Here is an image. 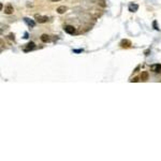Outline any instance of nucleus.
<instances>
[{
	"instance_id": "1",
	"label": "nucleus",
	"mask_w": 161,
	"mask_h": 161,
	"mask_svg": "<svg viewBox=\"0 0 161 161\" xmlns=\"http://www.w3.org/2000/svg\"><path fill=\"white\" fill-rule=\"evenodd\" d=\"M64 31L67 32V33H69V34H73V33H75V31H76V29L73 27V26H71V25H67V26H64Z\"/></svg>"
},
{
	"instance_id": "2",
	"label": "nucleus",
	"mask_w": 161,
	"mask_h": 161,
	"mask_svg": "<svg viewBox=\"0 0 161 161\" xmlns=\"http://www.w3.org/2000/svg\"><path fill=\"white\" fill-rule=\"evenodd\" d=\"M13 6L12 5H7L6 8H5V10H3V12H5V14H12L13 13Z\"/></svg>"
},
{
	"instance_id": "3",
	"label": "nucleus",
	"mask_w": 161,
	"mask_h": 161,
	"mask_svg": "<svg viewBox=\"0 0 161 161\" xmlns=\"http://www.w3.org/2000/svg\"><path fill=\"white\" fill-rule=\"evenodd\" d=\"M35 19H37V22L39 23H46L48 21V17H46V16H40V15H35Z\"/></svg>"
},
{
	"instance_id": "4",
	"label": "nucleus",
	"mask_w": 161,
	"mask_h": 161,
	"mask_svg": "<svg viewBox=\"0 0 161 161\" xmlns=\"http://www.w3.org/2000/svg\"><path fill=\"white\" fill-rule=\"evenodd\" d=\"M150 69H151V71H154L155 73H158V72L161 71V64H159V63L152 64V66L150 67Z\"/></svg>"
},
{
	"instance_id": "5",
	"label": "nucleus",
	"mask_w": 161,
	"mask_h": 161,
	"mask_svg": "<svg viewBox=\"0 0 161 161\" xmlns=\"http://www.w3.org/2000/svg\"><path fill=\"white\" fill-rule=\"evenodd\" d=\"M34 47H35L34 43H33V42H29V43L27 44V46L25 47V50H24V51H25V52H29V51H31V50H33Z\"/></svg>"
},
{
	"instance_id": "6",
	"label": "nucleus",
	"mask_w": 161,
	"mask_h": 161,
	"mask_svg": "<svg viewBox=\"0 0 161 161\" xmlns=\"http://www.w3.org/2000/svg\"><path fill=\"white\" fill-rule=\"evenodd\" d=\"M138 9H139L138 5H130V7H129V11L130 12H135L138 11Z\"/></svg>"
},
{
	"instance_id": "7",
	"label": "nucleus",
	"mask_w": 161,
	"mask_h": 161,
	"mask_svg": "<svg viewBox=\"0 0 161 161\" xmlns=\"http://www.w3.org/2000/svg\"><path fill=\"white\" fill-rule=\"evenodd\" d=\"M41 41L44 42V43H46V42L50 41V37H48L47 34H42L41 35Z\"/></svg>"
},
{
	"instance_id": "8",
	"label": "nucleus",
	"mask_w": 161,
	"mask_h": 161,
	"mask_svg": "<svg viewBox=\"0 0 161 161\" xmlns=\"http://www.w3.org/2000/svg\"><path fill=\"white\" fill-rule=\"evenodd\" d=\"M24 21H25V22H26V23H27L30 27H34V25H35L34 22H33V21H31V19H29V18H24Z\"/></svg>"
},
{
	"instance_id": "9",
	"label": "nucleus",
	"mask_w": 161,
	"mask_h": 161,
	"mask_svg": "<svg viewBox=\"0 0 161 161\" xmlns=\"http://www.w3.org/2000/svg\"><path fill=\"white\" fill-rule=\"evenodd\" d=\"M66 10H67V8L62 6V7H59V8H58V9H57V12H58L59 14H63L64 12H66Z\"/></svg>"
},
{
	"instance_id": "10",
	"label": "nucleus",
	"mask_w": 161,
	"mask_h": 161,
	"mask_svg": "<svg viewBox=\"0 0 161 161\" xmlns=\"http://www.w3.org/2000/svg\"><path fill=\"white\" fill-rule=\"evenodd\" d=\"M141 78H142L143 80H146V79H148V73H147L146 71L142 72V74H141Z\"/></svg>"
},
{
	"instance_id": "11",
	"label": "nucleus",
	"mask_w": 161,
	"mask_h": 161,
	"mask_svg": "<svg viewBox=\"0 0 161 161\" xmlns=\"http://www.w3.org/2000/svg\"><path fill=\"white\" fill-rule=\"evenodd\" d=\"M82 51H83V50H74L73 52H74V53H80Z\"/></svg>"
},
{
	"instance_id": "12",
	"label": "nucleus",
	"mask_w": 161,
	"mask_h": 161,
	"mask_svg": "<svg viewBox=\"0 0 161 161\" xmlns=\"http://www.w3.org/2000/svg\"><path fill=\"white\" fill-rule=\"evenodd\" d=\"M10 39H13L14 40V34H10Z\"/></svg>"
},
{
	"instance_id": "13",
	"label": "nucleus",
	"mask_w": 161,
	"mask_h": 161,
	"mask_svg": "<svg viewBox=\"0 0 161 161\" xmlns=\"http://www.w3.org/2000/svg\"><path fill=\"white\" fill-rule=\"evenodd\" d=\"M132 82H139V79L138 78H133V79H132Z\"/></svg>"
},
{
	"instance_id": "14",
	"label": "nucleus",
	"mask_w": 161,
	"mask_h": 161,
	"mask_svg": "<svg viewBox=\"0 0 161 161\" xmlns=\"http://www.w3.org/2000/svg\"><path fill=\"white\" fill-rule=\"evenodd\" d=\"M51 1H53V2H57V1H60V0H51Z\"/></svg>"
}]
</instances>
